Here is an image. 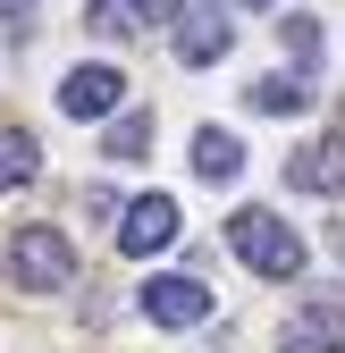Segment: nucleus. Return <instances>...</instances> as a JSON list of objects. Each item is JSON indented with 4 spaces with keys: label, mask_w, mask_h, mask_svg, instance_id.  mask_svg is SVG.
I'll return each mask as SVG.
<instances>
[{
    "label": "nucleus",
    "mask_w": 345,
    "mask_h": 353,
    "mask_svg": "<svg viewBox=\"0 0 345 353\" xmlns=\"http://www.w3.org/2000/svg\"><path fill=\"white\" fill-rule=\"evenodd\" d=\"M84 26H93V34H126V9H118V0H93V9H84Z\"/></svg>",
    "instance_id": "2eb2a0df"
},
{
    "label": "nucleus",
    "mask_w": 345,
    "mask_h": 353,
    "mask_svg": "<svg viewBox=\"0 0 345 353\" xmlns=\"http://www.w3.org/2000/svg\"><path fill=\"white\" fill-rule=\"evenodd\" d=\"M286 185H295V194H345V143H304V152H286Z\"/></svg>",
    "instance_id": "6e6552de"
},
{
    "label": "nucleus",
    "mask_w": 345,
    "mask_h": 353,
    "mask_svg": "<svg viewBox=\"0 0 345 353\" xmlns=\"http://www.w3.org/2000/svg\"><path fill=\"white\" fill-rule=\"evenodd\" d=\"M144 152H152V118H144V110L110 118V143H101V160H118V168H126V160H144Z\"/></svg>",
    "instance_id": "ddd939ff"
},
{
    "label": "nucleus",
    "mask_w": 345,
    "mask_h": 353,
    "mask_svg": "<svg viewBox=\"0 0 345 353\" xmlns=\"http://www.w3.org/2000/svg\"><path fill=\"white\" fill-rule=\"evenodd\" d=\"M118 252H135V261H152V252H168V244H177V202H168V194H135V202H126L118 210Z\"/></svg>",
    "instance_id": "7ed1b4c3"
},
{
    "label": "nucleus",
    "mask_w": 345,
    "mask_h": 353,
    "mask_svg": "<svg viewBox=\"0 0 345 353\" xmlns=\"http://www.w3.org/2000/svg\"><path fill=\"white\" fill-rule=\"evenodd\" d=\"M228 42H236L228 9H186V17H177V59H186V68H210V59H228Z\"/></svg>",
    "instance_id": "0eeeda50"
},
{
    "label": "nucleus",
    "mask_w": 345,
    "mask_h": 353,
    "mask_svg": "<svg viewBox=\"0 0 345 353\" xmlns=\"http://www.w3.org/2000/svg\"><path fill=\"white\" fill-rule=\"evenodd\" d=\"M144 320L152 328H202L210 320V286L186 270V278H152L144 286Z\"/></svg>",
    "instance_id": "20e7f679"
},
{
    "label": "nucleus",
    "mask_w": 345,
    "mask_h": 353,
    "mask_svg": "<svg viewBox=\"0 0 345 353\" xmlns=\"http://www.w3.org/2000/svg\"><path fill=\"white\" fill-rule=\"evenodd\" d=\"M278 353H345V303H304L278 328Z\"/></svg>",
    "instance_id": "39448f33"
},
{
    "label": "nucleus",
    "mask_w": 345,
    "mask_h": 353,
    "mask_svg": "<svg viewBox=\"0 0 345 353\" xmlns=\"http://www.w3.org/2000/svg\"><path fill=\"white\" fill-rule=\"evenodd\" d=\"M118 93H126V76H118V68H68L59 110H68V118H118Z\"/></svg>",
    "instance_id": "423d86ee"
},
{
    "label": "nucleus",
    "mask_w": 345,
    "mask_h": 353,
    "mask_svg": "<svg viewBox=\"0 0 345 353\" xmlns=\"http://www.w3.org/2000/svg\"><path fill=\"white\" fill-rule=\"evenodd\" d=\"M34 168H42V143L26 135V126H0V194L34 185Z\"/></svg>",
    "instance_id": "9d476101"
},
{
    "label": "nucleus",
    "mask_w": 345,
    "mask_h": 353,
    "mask_svg": "<svg viewBox=\"0 0 345 353\" xmlns=\"http://www.w3.org/2000/svg\"><path fill=\"white\" fill-rule=\"evenodd\" d=\"M337 252H345V228H337Z\"/></svg>",
    "instance_id": "a211bd4d"
},
{
    "label": "nucleus",
    "mask_w": 345,
    "mask_h": 353,
    "mask_svg": "<svg viewBox=\"0 0 345 353\" xmlns=\"http://www.w3.org/2000/svg\"><path fill=\"white\" fill-rule=\"evenodd\" d=\"M337 143H345V110H337Z\"/></svg>",
    "instance_id": "f3484780"
},
{
    "label": "nucleus",
    "mask_w": 345,
    "mask_h": 353,
    "mask_svg": "<svg viewBox=\"0 0 345 353\" xmlns=\"http://www.w3.org/2000/svg\"><path fill=\"white\" fill-rule=\"evenodd\" d=\"M236 168H244V143L228 135V126H202V135H194V176H210V185H228Z\"/></svg>",
    "instance_id": "1a4fd4ad"
},
{
    "label": "nucleus",
    "mask_w": 345,
    "mask_h": 353,
    "mask_svg": "<svg viewBox=\"0 0 345 353\" xmlns=\"http://www.w3.org/2000/svg\"><path fill=\"white\" fill-rule=\"evenodd\" d=\"M9 278H17L26 294H59V286L76 278L68 236H59V228H42V219H34V228H17V236H9Z\"/></svg>",
    "instance_id": "f03ea898"
},
{
    "label": "nucleus",
    "mask_w": 345,
    "mask_h": 353,
    "mask_svg": "<svg viewBox=\"0 0 345 353\" xmlns=\"http://www.w3.org/2000/svg\"><path fill=\"white\" fill-rule=\"evenodd\" d=\"M126 17H135V26H177L186 0H126Z\"/></svg>",
    "instance_id": "4468645a"
},
{
    "label": "nucleus",
    "mask_w": 345,
    "mask_h": 353,
    "mask_svg": "<svg viewBox=\"0 0 345 353\" xmlns=\"http://www.w3.org/2000/svg\"><path fill=\"white\" fill-rule=\"evenodd\" d=\"M278 42H286L295 76H312V68H320V51H328V42H320V17H304V9H295V17H278Z\"/></svg>",
    "instance_id": "9b49d317"
},
{
    "label": "nucleus",
    "mask_w": 345,
    "mask_h": 353,
    "mask_svg": "<svg viewBox=\"0 0 345 353\" xmlns=\"http://www.w3.org/2000/svg\"><path fill=\"white\" fill-rule=\"evenodd\" d=\"M228 252L253 278H304V236H295L278 210H236L228 219Z\"/></svg>",
    "instance_id": "f257e3e1"
},
{
    "label": "nucleus",
    "mask_w": 345,
    "mask_h": 353,
    "mask_svg": "<svg viewBox=\"0 0 345 353\" xmlns=\"http://www.w3.org/2000/svg\"><path fill=\"white\" fill-rule=\"evenodd\" d=\"M228 9H270V0H228Z\"/></svg>",
    "instance_id": "dca6fc26"
},
{
    "label": "nucleus",
    "mask_w": 345,
    "mask_h": 353,
    "mask_svg": "<svg viewBox=\"0 0 345 353\" xmlns=\"http://www.w3.org/2000/svg\"><path fill=\"white\" fill-rule=\"evenodd\" d=\"M253 110H262V118H295V110H304L312 93H304V76H262V84H253V93H244Z\"/></svg>",
    "instance_id": "f8f14e48"
}]
</instances>
